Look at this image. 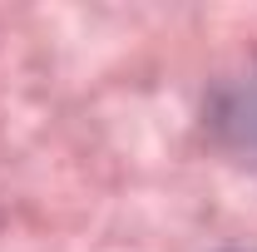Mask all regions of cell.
<instances>
[{
    "label": "cell",
    "mask_w": 257,
    "mask_h": 252,
    "mask_svg": "<svg viewBox=\"0 0 257 252\" xmlns=\"http://www.w3.org/2000/svg\"><path fill=\"white\" fill-rule=\"evenodd\" d=\"M227 129H232V134H237V139H242V144L257 154V79L237 89L232 109H227Z\"/></svg>",
    "instance_id": "6da1fadb"
}]
</instances>
